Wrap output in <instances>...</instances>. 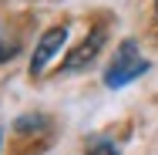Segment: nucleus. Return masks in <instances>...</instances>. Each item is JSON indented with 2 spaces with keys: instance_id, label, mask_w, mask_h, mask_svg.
<instances>
[{
  "instance_id": "nucleus-1",
  "label": "nucleus",
  "mask_w": 158,
  "mask_h": 155,
  "mask_svg": "<svg viewBox=\"0 0 158 155\" xmlns=\"http://www.w3.org/2000/svg\"><path fill=\"white\" fill-rule=\"evenodd\" d=\"M145 71H148V61L138 54V44H135V41H125V44L118 47V54H114V64L104 71V84H108V88H121L128 81L141 78Z\"/></svg>"
},
{
  "instance_id": "nucleus-2",
  "label": "nucleus",
  "mask_w": 158,
  "mask_h": 155,
  "mask_svg": "<svg viewBox=\"0 0 158 155\" xmlns=\"http://www.w3.org/2000/svg\"><path fill=\"white\" fill-rule=\"evenodd\" d=\"M64 41H67V27H51V31L37 41L34 58H31V74H34V78H37V74H44V67L54 61V54L64 47Z\"/></svg>"
},
{
  "instance_id": "nucleus-3",
  "label": "nucleus",
  "mask_w": 158,
  "mask_h": 155,
  "mask_svg": "<svg viewBox=\"0 0 158 155\" xmlns=\"http://www.w3.org/2000/svg\"><path fill=\"white\" fill-rule=\"evenodd\" d=\"M101 47H104V31H91L81 44H77V47H74V51H71V54H67V61L61 64V71H64V74L84 71V67L98 58V51H101Z\"/></svg>"
},
{
  "instance_id": "nucleus-4",
  "label": "nucleus",
  "mask_w": 158,
  "mask_h": 155,
  "mask_svg": "<svg viewBox=\"0 0 158 155\" xmlns=\"http://www.w3.org/2000/svg\"><path fill=\"white\" fill-rule=\"evenodd\" d=\"M88 155H121V152H118V145L111 138L94 135V138H88Z\"/></svg>"
},
{
  "instance_id": "nucleus-5",
  "label": "nucleus",
  "mask_w": 158,
  "mask_h": 155,
  "mask_svg": "<svg viewBox=\"0 0 158 155\" xmlns=\"http://www.w3.org/2000/svg\"><path fill=\"white\" fill-rule=\"evenodd\" d=\"M17 41H7V37H0V61H10L14 54H17Z\"/></svg>"
},
{
  "instance_id": "nucleus-6",
  "label": "nucleus",
  "mask_w": 158,
  "mask_h": 155,
  "mask_svg": "<svg viewBox=\"0 0 158 155\" xmlns=\"http://www.w3.org/2000/svg\"><path fill=\"white\" fill-rule=\"evenodd\" d=\"M44 125H47V118H40V115H27V118L17 122V128L24 131V128H44Z\"/></svg>"
},
{
  "instance_id": "nucleus-7",
  "label": "nucleus",
  "mask_w": 158,
  "mask_h": 155,
  "mask_svg": "<svg viewBox=\"0 0 158 155\" xmlns=\"http://www.w3.org/2000/svg\"><path fill=\"white\" fill-rule=\"evenodd\" d=\"M155 14H158V0H155Z\"/></svg>"
}]
</instances>
